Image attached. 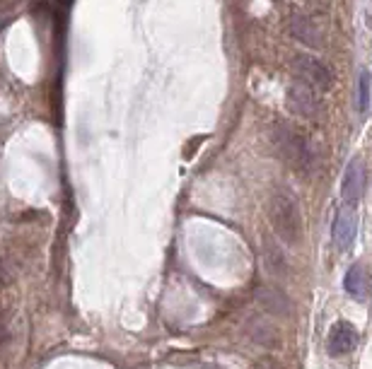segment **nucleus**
<instances>
[{"mask_svg":"<svg viewBox=\"0 0 372 369\" xmlns=\"http://www.w3.org/2000/svg\"><path fill=\"white\" fill-rule=\"evenodd\" d=\"M271 143L276 152L290 164L297 174L309 176L317 169V150L304 135H300L288 123H278L271 131Z\"/></svg>","mask_w":372,"mask_h":369,"instance_id":"nucleus-1","label":"nucleus"},{"mask_svg":"<svg viewBox=\"0 0 372 369\" xmlns=\"http://www.w3.org/2000/svg\"><path fill=\"white\" fill-rule=\"evenodd\" d=\"M268 220L271 227L276 232V237L283 244L297 246L302 237V213H300V203L288 191H276L268 200Z\"/></svg>","mask_w":372,"mask_h":369,"instance_id":"nucleus-2","label":"nucleus"},{"mask_svg":"<svg viewBox=\"0 0 372 369\" xmlns=\"http://www.w3.org/2000/svg\"><path fill=\"white\" fill-rule=\"evenodd\" d=\"M292 73H295V80H300V82L321 92H326L334 82L331 68L321 63L319 58L307 56V53H297V56L292 58Z\"/></svg>","mask_w":372,"mask_h":369,"instance_id":"nucleus-3","label":"nucleus"},{"mask_svg":"<svg viewBox=\"0 0 372 369\" xmlns=\"http://www.w3.org/2000/svg\"><path fill=\"white\" fill-rule=\"evenodd\" d=\"M285 102L292 114L302 116V119H317L319 114V100H317V92L309 85L300 82V80H292L288 92H285Z\"/></svg>","mask_w":372,"mask_h":369,"instance_id":"nucleus-4","label":"nucleus"},{"mask_svg":"<svg viewBox=\"0 0 372 369\" xmlns=\"http://www.w3.org/2000/svg\"><path fill=\"white\" fill-rule=\"evenodd\" d=\"M254 302L259 304L266 314H271V316L288 319L292 314L290 297L283 290H280V287H273V285H259V287H256V290H254Z\"/></svg>","mask_w":372,"mask_h":369,"instance_id":"nucleus-5","label":"nucleus"},{"mask_svg":"<svg viewBox=\"0 0 372 369\" xmlns=\"http://www.w3.org/2000/svg\"><path fill=\"white\" fill-rule=\"evenodd\" d=\"M365 188V164L358 157H353L349 167L344 171V179H341V200L344 205L353 208L363 196Z\"/></svg>","mask_w":372,"mask_h":369,"instance_id":"nucleus-6","label":"nucleus"},{"mask_svg":"<svg viewBox=\"0 0 372 369\" xmlns=\"http://www.w3.org/2000/svg\"><path fill=\"white\" fill-rule=\"evenodd\" d=\"M356 230H358V220L353 208L344 205L339 208L336 218H334V227H331V242L339 251H346L356 239Z\"/></svg>","mask_w":372,"mask_h":369,"instance_id":"nucleus-7","label":"nucleus"},{"mask_svg":"<svg viewBox=\"0 0 372 369\" xmlns=\"http://www.w3.org/2000/svg\"><path fill=\"white\" fill-rule=\"evenodd\" d=\"M358 346V331L356 326L349 323V321H339L334 323V328L329 331V341H326V348L331 355H346L351 353L353 348Z\"/></svg>","mask_w":372,"mask_h":369,"instance_id":"nucleus-8","label":"nucleus"},{"mask_svg":"<svg viewBox=\"0 0 372 369\" xmlns=\"http://www.w3.org/2000/svg\"><path fill=\"white\" fill-rule=\"evenodd\" d=\"M261 258H264V268L273 278H285L288 275V258L283 254V246H280L273 237H264L261 242Z\"/></svg>","mask_w":372,"mask_h":369,"instance_id":"nucleus-9","label":"nucleus"},{"mask_svg":"<svg viewBox=\"0 0 372 369\" xmlns=\"http://www.w3.org/2000/svg\"><path fill=\"white\" fill-rule=\"evenodd\" d=\"M353 107H356V114L361 116V119H365L372 109V73L368 68H361V70H358Z\"/></svg>","mask_w":372,"mask_h":369,"instance_id":"nucleus-10","label":"nucleus"},{"mask_svg":"<svg viewBox=\"0 0 372 369\" xmlns=\"http://www.w3.org/2000/svg\"><path fill=\"white\" fill-rule=\"evenodd\" d=\"M290 34L304 46H319V29L307 15H292L290 17Z\"/></svg>","mask_w":372,"mask_h":369,"instance_id":"nucleus-11","label":"nucleus"},{"mask_svg":"<svg viewBox=\"0 0 372 369\" xmlns=\"http://www.w3.org/2000/svg\"><path fill=\"white\" fill-rule=\"evenodd\" d=\"M346 292L351 294V297L356 299H363L365 294H368V275H365V270L361 266H353L349 273H346Z\"/></svg>","mask_w":372,"mask_h":369,"instance_id":"nucleus-12","label":"nucleus"},{"mask_svg":"<svg viewBox=\"0 0 372 369\" xmlns=\"http://www.w3.org/2000/svg\"><path fill=\"white\" fill-rule=\"evenodd\" d=\"M249 336H252L259 346H276V341H278L276 328L268 323H261L259 319H252V321H249Z\"/></svg>","mask_w":372,"mask_h":369,"instance_id":"nucleus-13","label":"nucleus"},{"mask_svg":"<svg viewBox=\"0 0 372 369\" xmlns=\"http://www.w3.org/2000/svg\"><path fill=\"white\" fill-rule=\"evenodd\" d=\"M8 282H10V263H8V258L0 254V290H3Z\"/></svg>","mask_w":372,"mask_h":369,"instance_id":"nucleus-14","label":"nucleus"},{"mask_svg":"<svg viewBox=\"0 0 372 369\" xmlns=\"http://www.w3.org/2000/svg\"><path fill=\"white\" fill-rule=\"evenodd\" d=\"M5 343H8V328H5V323L0 321V353H3Z\"/></svg>","mask_w":372,"mask_h":369,"instance_id":"nucleus-15","label":"nucleus"},{"mask_svg":"<svg viewBox=\"0 0 372 369\" xmlns=\"http://www.w3.org/2000/svg\"><path fill=\"white\" fill-rule=\"evenodd\" d=\"M0 321H3V314H0Z\"/></svg>","mask_w":372,"mask_h":369,"instance_id":"nucleus-16","label":"nucleus"},{"mask_svg":"<svg viewBox=\"0 0 372 369\" xmlns=\"http://www.w3.org/2000/svg\"><path fill=\"white\" fill-rule=\"evenodd\" d=\"M0 29H3V24H0Z\"/></svg>","mask_w":372,"mask_h":369,"instance_id":"nucleus-17","label":"nucleus"}]
</instances>
